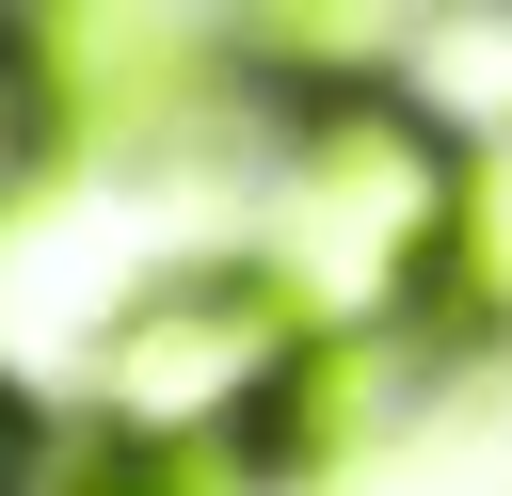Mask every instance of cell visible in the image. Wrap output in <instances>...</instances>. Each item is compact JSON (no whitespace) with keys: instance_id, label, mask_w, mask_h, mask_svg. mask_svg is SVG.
<instances>
[{"instance_id":"6da1fadb","label":"cell","mask_w":512,"mask_h":496,"mask_svg":"<svg viewBox=\"0 0 512 496\" xmlns=\"http://www.w3.org/2000/svg\"><path fill=\"white\" fill-rule=\"evenodd\" d=\"M448 208H464V144L416 128L384 80H336L304 96L288 128V176H272V288L304 304V336H368L400 288L448 272Z\"/></svg>"},{"instance_id":"7a4b0ae2","label":"cell","mask_w":512,"mask_h":496,"mask_svg":"<svg viewBox=\"0 0 512 496\" xmlns=\"http://www.w3.org/2000/svg\"><path fill=\"white\" fill-rule=\"evenodd\" d=\"M304 352H320L304 304H288L256 256H208V272H160V288L96 336V400H112L128 448H240V432L288 416Z\"/></svg>"},{"instance_id":"3957f363","label":"cell","mask_w":512,"mask_h":496,"mask_svg":"<svg viewBox=\"0 0 512 496\" xmlns=\"http://www.w3.org/2000/svg\"><path fill=\"white\" fill-rule=\"evenodd\" d=\"M432 304L512 336V128L464 144V208H448V272H432Z\"/></svg>"},{"instance_id":"277c9868","label":"cell","mask_w":512,"mask_h":496,"mask_svg":"<svg viewBox=\"0 0 512 496\" xmlns=\"http://www.w3.org/2000/svg\"><path fill=\"white\" fill-rule=\"evenodd\" d=\"M48 128H64V96H48V48H32V32H0V192L48 160Z\"/></svg>"},{"instance_id":"5b68a950","label":"cell","mask_w":512,"mask_h":496,"mask_svg":"<svg viewBox=\"0 0 512 496\" xmlns=\"http://www.w3.org/2000/svg\"><path fill=\"white\" fill-rule=\"evenodd\" d=\"M16 464H32V416H16V400H0V496H16Z\"/></svg>"}]
</instances>
